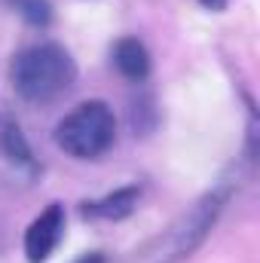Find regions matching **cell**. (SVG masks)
I'll list each match as a JSON object with an SVG mask.
<instances>
[{
	"mask_svg": "<svg viewBox=\"0 0 260 263\" xmlns=\"http://www.w3.org/2000/svg\"><path fill=\"white\" fill-rule=\"evenodd\" d=\"M233 190H236V178H233V175L220 178L211 190H205L202 196L196 199L181 217H175L172 227H169L162 236H156V239L150 242V248L144 251V260L147 263H181V260H187L196 248L208 239V233L214 230V223H217L220 211L227 208Z\"/></svg>",
	"mask_w": 260,
	"mask_h": 263,
	"instance_id": "obj_1",
	"label": "cell"
},
{
	"mask_svg": "<svg viewBox=\"0 0 260 263\" xmlns=\"http://www.w3.org/2000/svg\"><path fill=\"white\" fill-rule=\"evenodd\" d=\"M117 141V117L107 101L92 98L77 104L55 126V144L73 159H101Z\"/></svg>",
	"mask_w": 260,
	"mask_h": 263,
	"instance_id": "obj_3",
	"label": "cell"
},
{
	"mask_svg": "<svg viewBox=\"0 0 260 263\" xmlns=\"http://www.w3.org/2000/svg\"><path fill=\"white\" fill-rule=\"evenodd\" d=\"M9 83L15 95L28 104H49L70 92L77 83V65L65 46L59 43H34L12 55Z\"/></svg>",
	"mask_w": 260,
	"mask_h": 263,
	"instance_id": "obj_2",
	"label": "cell"
},
{
	"mask_svg": "<svg viewBox=\"0 0 260 263\" xmlns=\"http://www.w3.org/2000/svg\"><path fill=\"white\" fill-rule=\"evenodd\" d=\"M6 3L34 28H46L52 22V9H49L46 0H6Z\"/></svg>",
	"mask_w": 260,
	"mask_h": 263,
	"instance_id": "obj_8",
	"label": "cell"
},
{
	"mask_svg": "<svg viewBox=\"0 0 260 263\" xmlns=\"http://www.w3.org/2000/svg\"><path fill=\"white\" fill-rule=\"evenodd\" d=\"M138 199H141V187L129 184V187H120V190H114V193H107L101 199L83 202L80 214L86 220H123L138 208Z\"/></svg>",
	"mask_w": 260,
	"mask_h": 263,
	"instance_id": "obj_5",
	"label": "cell"
},
{
	"mask_svg": "<svg viewBox=\"0 0 260 263\" xmlns=\"http://www.w3.org/2000/svg\"><path fill=\"white\" fill-rule=\"evenodd\" d=\"M73 263H107V260H104L101 251H89V254H83L80 260H73Z\"/></svg>",
	"mask_w": 260,
	"mask_h": 263,
	"instance_id": "obj_10",
	"label": "cell"
},
{
	"mask_svg": "<svg viewBox=\"0 0 260 263\" xmlns=\"http://www.w3.org/2000/svg\"><path fill=\"white\" fill-rule=\"evenodd\" d=\"M114 67L132 83L147 80L150 77V52H147V46L138 37H120L114 43Z\"/></svg>",
	"mask_w": 260,
	"mask_h": 263,
	"instance_id": "obj_7",
	"label": "cell"
},
{
	"mask_svg": "<svg viewBox=\"0 0 260 263\" xmlns=\"http://www.w3.org/2000/svg\"><path fill=\"white\" fill-rule=\"evenodd\" d=\"M65 205L62 202H49L25 230V257L28 263H46L55 248L65 239Z\"/></svg>",
	"mask_w": 260,
	"mask_h": 263,
	"instance_id": "obj_4",
	"label": "cell"
},
{
	"mask_svg": "<svg viewBox=\"0 0 260 263\" xmlns=\"http://www.w3.org/2000/svg\"><path fill=\"white\" fill-rule=\"evenodd\" d=\"M202 9H208V12H224L227 6H230V0H196Z\"/></svg>",
	"mask_w": 260,
	"mask_h": 263,
	"instance_id": "obj_9",
	"label": "cell"
},
{
	"mask_svg": "<svg viewBox=\"0 0 260 263\" xmlns=\"http://www.w3.org/2000/svg\"><path fill=\"white\" fill-rule=\"evenodd\" d=\"M0 150H3L6 162H9L15 172H28V175L37 172L34 153H31V147H28V141H25V132L18 126V120L9 117V114H0Z\"/></svg>",
	"mask_w": 260,
	"mask_h": 263,
	"instance_id": "obj_6",
	"label": "cell"
}]
</instances>
